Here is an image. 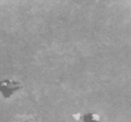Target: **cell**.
<instances>
[{"instance_id":"cell-1","label":"cell","mask_w":131,"mask_h":122,"mask_svg":"<svg viewBox=\"0 0 131 122\" xmlns=\"http://www.w3.org/2000/svg\"><path fill=\"white\" fill-rule=\"evenodd\" d=\"M21 88V84L13 79H4L0 82V92L5 98L11 97Z\"/></svg>"},{"instance_id":"cell-3","label":"cell","mask_w":131,"mask_h":122,"mask_svg":"<svg viewBox=\"0 0 131 122\" xmlns=\"http://www.w3.org/2000/svg\"><path fill=\"white\" fill-rule=\"evenodd\" d=\"M72 117L76 120V121H80L81 119L83 120V117H84V114H82V113H74L73 115H72Z\"/></svg>"},{"instance_id":"cell-2","label":"cell","mask_w":131,"mask_h":122,"mask_svg":"<svg viewBox=\"0 0 131 122\" xmlns=\"http://www.w3.org/2000/svg\"><path fill=\"white\" fill-rule=\"evenodd\" d=\"M83 122H100V115L98 113H86L83 117Z\"/></svg>"}]
</instances>
